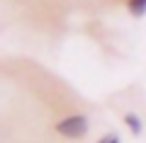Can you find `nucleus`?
<instances>
[{"instance_id":"7ed1b4c3","label":"nucleus","mask_w":146,"mask_h":143,"mask_svg":"<svg viewBox=\"0 0 146 143\" xmlns=\"http://www.w3.org/2000/svg\"><path fill=\"white\" fill-rule=\"evenodd\" d=\"M127 124H129V129H131L134 133H141V121H139V117L129 114V117H127Z\"/></svg>"},{"instance_id":"f257e3e1","label":"nucleus","mask_w":146,"mask_h":143,"mask_svg":"<svg viewBox=\"0 0 146 143\" xmlns=\"http://www.w3.org/2000/svg\"><path fill=\"white\" fill-rule=\"evenodd\" d=\"M56 129H58V133H63L68 138H78V136H83L88 131V119L85 117H71L66 121H61Z\"/></svg>"},{"instance_id":"f03ea898","label":"nucleus","mask_w":146,"mask_h":143,"mask_svg":"<svg viewBox=\"0 0 146 143\" xmlns=\"http://www.w3.org/2000/svg\"><path fill=\"white\" fill-rule=\"evenodd\" d=\"M131 12H134V15H144L146 12V0H131Z\"/></svg>"},{"instance_id":"20e7f679","label":"nucleus","mask_w":146,"mask_h":143,"mask_svg":"<svg viewBox=\"0 0 146 143\" xmlns=\"http://www.w3.org/2000/svg\"><path fill=\"white\" fill-rule=\"evenodd\" d=\"M100 143H119V138H117V136H105Z\"/></svg>"}]
</instances>
